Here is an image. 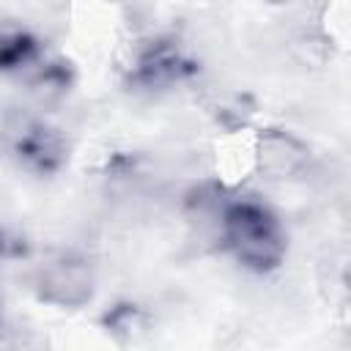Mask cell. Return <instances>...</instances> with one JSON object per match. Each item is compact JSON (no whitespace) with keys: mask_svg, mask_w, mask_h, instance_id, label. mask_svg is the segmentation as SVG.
<instances>
[{"mask_svg":"<svg viewBox=\"0 0 351 351\" xmlns=\"http://www.w3.org/2000/svg\"><path fill=\"white\" fill-rule=\"evenodd\" d=\"M44 58V41L30 27L0 22V74H30Z\"/></svg>","mask_w":351,"mask_h":351,"instance_id":"obj_6","label":"cell"},{"mask_svg":"<svg viewBox=\"0 0 351 351\" xmlns=\"http://www.w3.org/2000/svg\"><path fill=\"white\" fill-rule=\"evenodd\" d=\"M3 143L8 156L33 176H55L69 162L66 134L44 118L16 115L5 123Z\"/></svg>","mask_w":351,"mask_h":351,"instance_id":"obj_2","label":"cell"},{"mask_svg":"<svg viewBox=\"0 0 351 351\" xmlns=\"http://www.w3.org/2000/svg\"><path fill=\"white\" fill-rule=\"evenodd\" d=\"M310 145L285 129H263L255 140V167L261 178L293 181L310 167Z\"/></svg>","mask_w":351,"mask_h":351,"instance_id":"obj_5","label":"cell"},{"mask_svg":"<svg viewBox=\"0 0 351 351\" xmlns=\"http://www.w3.org/2000/svg\"><path fill=\"white\" fill-rule=\"evenodd\" d=\"M263 3H271V5H282V3H291V0H263Z\"/></svg>","mask_w":351,"mask_h":351,"instance_id":"obj_7","label":"cell"},{"mask_svg":"<svg viewBox=\"0 0 351 351\" xmlns=\"http://www.w3.org/2000/svg\"><path fill=\"white\" fill-rule=\"evenodd\" d=\"M219 236L236 263L255 274H269L280 269L288 252V233L280 217L255 197L222 200Z\"/></svg>","mask_w":351,"mask_h":351,"instance_id":"obj_1","label":"cell"},{"mask_svg":"<svg viewBox=\"0 0 351 351\" xmlns=\"http://www.w3.org/2000/svg\"><path fill=\"white\" fill-rule=\"evenodd\" d=\"M197 74V60L167 36L145 41L126 66V85L143 93H165Z\"/></svg>","mask_w":351,"mask_h":351,"instance_id":"obj_3","label":"cell"},{"mask_svg":"<svg viewBox=\"0 0 351 351\" xmlns=\"http://www.w3.org/2000/svg\"><path fill=\"white\" fill-rule=\"evenodd\" d=\"M33 288L36 296L49 307L80 310L96 293V271L85 255L58 252L36 271Z\"/></svg>","mask_w":351,"mask_h":351,"instance_id":"obj_4","label":"cell"}]
</instances>
